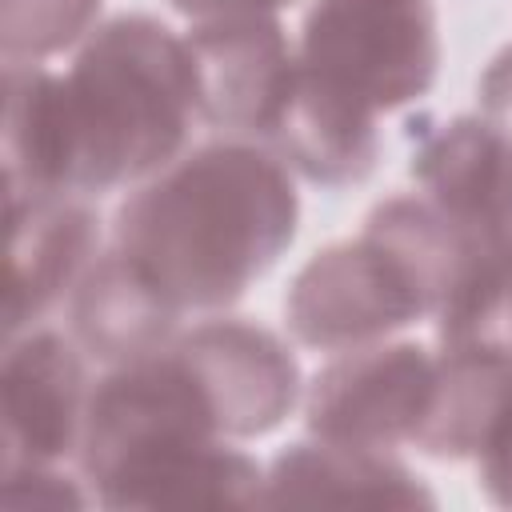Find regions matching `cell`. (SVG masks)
<instances>
[{"instance_id":"6da1fadb","label":"cell","mask_w":512,"mask_h":512,"mask_svg":"<svg viewBox=\"0 0 512 512\" xmlns=\"http://www.w3.org/2000/svg\"><path fill=\"white\" fill-rule=\"evenodd\" d=\"M288 164L252 144H208L156 172L116 212V248L184 312L240 300L296 232Z\"/></svg>"},{"instance_id":"7a4b0ae2","label":"cell","mask_w":512,"mask_h":512,"mask_svg":"<svg viewBox=\"0 0 512 512\" xmlns=\"http://www.w3.org/2000/svg\"><path fill=\"white\" fill-rule=\"evenodd\" d=\"M200 116L184 36L152 16H120L60 76L64 192H108L164 172Z\"/></svg>"},{"instance_id":"3957f363","label":"cell","mask_w":512,"mask_h":512,"mask_svg":"<svg viewBox=\"0 0 512 512\" xmlns=\"http://www.w3.org/2000/svg\"><path fill=\"white\" fill-rule=\"evenodd\" d=\"M300 68L368 112H392L428 92L440 64L432 0H316Z\"/></svg>"},{"instance_id":"277c9868","label":"cell","mask_w":512,"mask_h":512,"mask_svg":"<svg viewBox=\"0 0 512 512\" xmlns=\"http://www.w3.org/2000/svg\"><path fill=\"white\" fill-rule=\"evenodd\" d=\"M424 312V292L404 260L368 232L316 252L284 296V316L296 340L324 352L360 348Z\"/></svg>"},{"instance_id":"5b68a950","label":"cell","mask_w":512,"mask_h":512,"mask_svg":"<svg viewBox=\"0 0 512 512\" xmlns=\"http://www.w3.org/2000/svg\"><path fill=\"white\" fill-rule=\"evenodd\" d=\"M436 388V356L420 344H360L308 388V428L320 440L388 452L416 444Z\"/></svg>"},{"instance_id":"8992f818","label":"cell","mask_w":512,"mask_h":512,"mask_svg":"<svg viewBox=\"0 0 512 512\" xmlns=\"http://www.w3.org/2000/svg\"><path fill=\"white\" fill-rule=\"evenodd\" d=\"M200 120L224 132L272 136L296 88V52L272 12L196 20L188 28Z\"/></svg>"},{"instance_id":"52a82bcc","label":"cell","mask_w":512,"mask_h":512,"mask_svg":"<svg viewBox=\"0 0 512 512\" xmlns=\"http://www.w3.org/2000/svg\"><path fill=\"white\" fill-rule=\"evenodd\" d=\"M80 352L56 332L12 340L4 356V468L52 464L80 448L88 420Z\"/></svg>"},{"instance_id":"ba28073f","label":"cell","mask_w":512,"mask_h":512,"mask_svg":"<svg viewBox=\"0 0 512 512\" xmlns=\"http://www.w3.org/2000/svg\"><path fill=\"white\" fill-rule=\"evenodd\" d=\"M176 344L200 372L224 436L272 432L300 396L296 356L268 328L212 320Z\"/></svg>"},{"instance_id":"9c48e42d","label":"cell","mask_w":512,"mask_h":512,"mask_svg":"<svg viewBox=\"0 0 512 512\" xmlns=\"http://www.w3.org/2000/svg\"><path fill=\"white\" fill-rule=\"evenodd\" d=\"M100 504H264V472L232 444L180 440L124 456L100 480Z\"/></svg>"},{"instance_id":"30bf717a","label":"cell","mask_w":512,"mask_h":512,"mask_svg":"<svg viewBox=\"0 0 512 512\" xmlns=\"http://www.w3.org/2000/svg\"><path fill=\"white\" fill-rule=\"evenodd\" d=\"M12 216V276H8V332L44 316L60 292L84 280L96 256V216L60 196H8Z\"/></svg>"},{"instance_id":"8fae6325","label":"cell","mask_w":512,"mask_h":512,"mask_svg":"<svg viewBox=\"0 0 512 512\" xmlns=\"http://www.w3.org/2000/svg\"><path fill=\"white\" fill-rule=\"evenodd\" d=\"M512 416V352L488 340H448L416 448L432 456H484Z\"/></svg>"},{"instance_id":"7c38bea8","label":"cell","mask_w":512,"mask_h":512,"mask_svg":"<svg viewBox=\"0 0 512 512\" xmlns=\"http://www.w3.org/2000/svg\"><path fill=\"white\" fill-rule=\"evenodd\" d=\"M268 140H276L280 160L288 168L324 188L364 180L380 156L376 112L360 108L348 96L328 92L304 68H296V88Z\"/></svg>"},{"instance_id":"4fadbf2b","label":"cell","mask_w":512,"mask_h":512,"mask_svg":"<svg viewBox=\"0 0 512 512\" xmlns=\"http://www.w3.org/2000/svg\"><path fill=\"white\" fill-rule=\"evenodd\" d=\"M76 288V336L92 356L128 364L168 344L180 308L120 248L92 260Z\"/></svg>"},{"instance_id":"5bb4252c","label":"cell","mask_w":512,"mask_h":512,"mask_svg":"<svg viewBox=\"0 0 512 512\" xmlns=\"http://www.w3.org/2000/svg\"><path fill=\"white\" fill-rule=\"evenodd\" d=\"M312 504V500H384V504H432V492L416 472L376 448H352L336 440L292 444L264 476V504Z\"/></svg>"},{"instance_id":"9a60e30c","label":"cell","mask_w":512,"mask_h":512,"mask_svg":"<svg viewBox=\"0 0 512 512\" xmlns=\"http://www.w3.org/2000/svg\"><path fill=\"white\" fill-rule=\"evenodd\" d=\"M480 480L488 488V496L496 504H512V416L504 420V428L492 436V444L480 456Z\"/></svg>"},{"instance_id":"2e32d148","label":"cell","mask_w":512,"mask_h":512,"mask_svg":"<svg viewBox=\"0 0 512 512\" xmlns=\"http://www.w3.org/2000/svg\"><path fill=\"white\" fill-rule=\"evenodd\" d=\"M480 100H484V116L492 124H500L504 132H512V48H504L492 68L480 80Z\"/></svg>"},{"instance_id":"e0dca14e","label":"cell","mask_w":512,"mask_h":512,"mask_svg":"<svg viewBox=\"0 0 512 512\" xmlns=\"http://www.w3.org/2000/svg\"><path fill=\"white\" fill-rule=\"evenodd\" d=\"M180 12L192 20H220V16H256V12H276L292 0H172Z\"/></svg>"},{"instance_id":"ac0fdd59","label":"cell","mask_w":512,"mask_h":512,"mask_svg":"<svg viewBox=\"0 0 512 512\" xmlns=\"http://www.w3.org/2000/svg\"><path fill=\"white\" fill-rule=\"evenodd\" d=\"M488 344H500L512 352V260H508V284H504V300H500V316H496V328H492V340Z\"/></svg>"}]
</instances>
